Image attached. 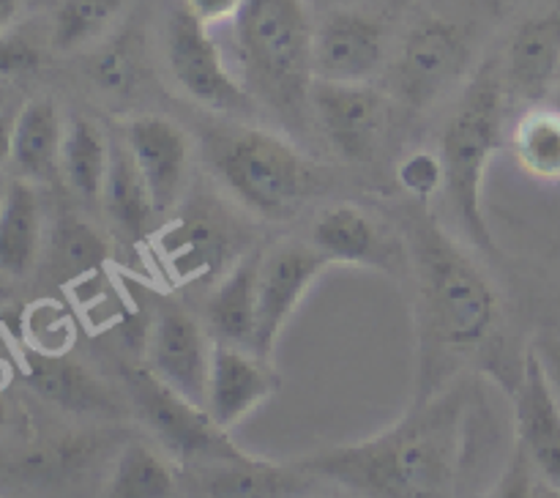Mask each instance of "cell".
<instances>
[{
    "label": "cell",
    "mask_w": 560,
    "mask_h": 498,
    "mask_svg": "<svg viewBox=\"0 0 560 498\" xmlns=\"http://www.w3.org/2000/svg\"><path fill=\"white\" fill-rule=\"evenodd\" d=\"M470 447V392L438 389L377 436L323 449L299 468L355 498H457Z\"/></svg>",
    "instance_id": "cell-1"
},
{
    "label": "cell",
    "mask_w": 560,
    "mask_h": 498,
    "mask_svg": "<svg viewBox=\"0 0 560 498\" xmlns=\"http://www.w3.org/2000/svg\"><path fill=\"white\" fill-rule=\"evenodd\" d=\"M419 326L427 356L479 348L498 326L501 304L487 274L430 213L405 219ZM424 356V359H427Z\"/></svg>",
    "instance_id": "cell-2"
},
{
    "label": "cell",
    "mask_w": 560,
    "mask_h": 498,
    "mask_svg": "<svg viewBox=\"0 0 560 498\" xmlns=\"http://www.w3.org/2000/svg\"><path fill=\"white\" fill-rule=\"evenodd\" d=\"M506 99L503 71L487 60L465 85L441 137L446 195L454 217L459 219L470 246L487 255H495V239L485 213V175L503 146Z\"/></svg>",
    "instance_id": "cell-3"
},
{
    "label": "cell",
    "mask_w": 560,
    "mask_h": 498,
    "mask_svg": "<svg viewBox=\"0 0 560 498\" xmlns=\"http://www.w3.org/2000/svg\"><path fill=\"white\" fill-rule=\"evenodd\" d=\"M235 44L252 93L288 120L310 109L312 36L304 0H246L235 16Z\"/></svg>",
    "instance_id": "cell-4"
},
{
    "label": "cell",
    "mask_w": 560,
    "mask_h": 498,
    "mask_svg": "<svg viewBox=\"0 0 560 498\" xmlns=\"http://www.w3.org/2000/svg\"><path fill=\"white\" fill-rule=\"evenodd\" d=\"M206 157L230 195L268 219L290 217L315 186L310 159L260 126H217L206 135Z\"/></svg>",
    "instance_id": "cell-5"
},
{
    "label": "cell",
    "mask_w": 560,
    "mask_h": 498,
    "mask_svg": "<svg viewBox=\"0 0 560 498\" xmlns=\"http://www.w3.org/2000/svg\"><path fill=\"white\" fill-rule=\"evenodd\" d=\"M124 381L135 414L184 468L244 454L202 405L175 392L148 367H129Z\"/></svg>",
    "instance_id": "cell-6"
},
{
    "label": "cell",
    "mask_w": 560,
    "mask_h": 498,
    "mask_svg": "<svg viewBox=\"0 0 560 498\" xmlns=\"http://www.w3.org/2000/svg\"><path fill=\"white\" fill-rule=\"evenodd\" d=\"M167 66L175 85L200 107L230 118H252L257 113L255 96L228 69L211 27L184 5L167 22Z\"/></svg>",
    "instance_id": "cell-7"
},
{
    "label": "cell",
    "mask_w": 560,
    "mask_h": 498,
    "mask_svg": "<svg viewBox=\"0 0 560 498\" xmlns=\"http://www.w3.org/2000/svg\"><path fill=\"white\" fill-rule=\"evenodd\" d=\"M470 47L463 27L432 16L410 27L394 63V88L408 107L424 109L468 69Z\"/></svg>",
    "instance_id": "cell-8"
},
{
    "label": "cell",
    "mask_w": 560,
    "mask_h": 498,
    "mask_svg": "<svg viewBox=\"0 0 560 498\" xmlns=\"http://www.w3.org/2000/svg\"><path fill=\"white\" fill-rule=\"evenodd\" d=\"M328 266V257L312 244L284 241L266 250L257 279V326L252 354L271 361L284 326Z\"/></svg>",
    "instance_id": "cell-9"
},
{
    "label": "cell",
    "mask_w": 560,
    "mask_h": 498,
    "mask_svg": "<svg viewBox=\"0 0 560 498\" xmlns=\"http://www.w3.org/2000/svg\"><path fill=\"white\" fill-rule=\"evenodd\" d=\"M310 109L334 151L353 164L372 162L388 118V99L370 82H312Z\"/></svg>",
    "instance_id": "cell-10"
},
{
    "label": "cell",
    "mask_w": 560,
    "mask_h": 498,
    "mask_svg": "<svg viewBox=\"0 0 560 498\" xmlns=\"http://www.w3.org/2000/svg\"><path fill=\"white\" fill-rule=\"evenodd\" d=\"M145 350V367L153 375L206 408L213 339L197 317H191L184 306L173 301L159 304L148 328Z\"/></svg>",
    "instance_id": "cell-11"
},
{
    "label": "cell",
    "mask_w": 560,
    "mask_h": 498,
    "mask_svg": "<svg viewBox=\"0 0 560 498\" xmlns=\"http://www.w3.org/2000/svg\"><path fill=\"white\" fill-rule=\"evenodd\" d=\"M386 60L381 22L359 11H331L312 36V77L323 82H370Z\"/></svg>",
    "instance_id": "cell-12"
},
{
    "label": "cell",
    "mask_w": 560,
    "mask_h": 498,
    "mask_svg": "<svg viewBox=\"0 0 560 498\" xmlns=\"http://www.w3.org/2000/svg\"><path fill=\"white\" fill-rule=\"evenodd\" d=\"M514 425L517 447L536 474L560 493V403L534 348L525 350L514 383Z\"/></svg>",
    "instance_id": "cell-13"
},
{
    "label": "cell",
    "mask_w": 560,
    "mask_h": 498,
    "mask_svg": "<svg viewBox=\"0 0 560 498\" xmlns=\"http://www.w3.org/2000/svg\"><path fill=\"white\" fill-rule=\"evenodd\" d=\"M238 235L228 213L211 206H195L180 211L178 217L164 228L159 239L164 260L170 271L184 282L191 279H211L228 271L238 257Z\"/></svg>",
    "instance_id": "cell-14"
},
{
    "label": "cell",
    "mask_w": 560,
    "mask_h": 498,
    "mask_svg": "<svg viewBox=\"0 0 560 498\" xmlns=\"http://www.w3.org/2000/svg\"><path fill=\"white\" fill-rule=\"evenodd\" d=\"M124 137L151 189L156 213L173 211L189 173V135L164 115H137L126 124Z\"/></svg>",
    "instance_id": "cell-15"
},
{
    "label": "cell",
    "mask_w": 560,
    "mask_h": 498,
    "mask_svg": "<svg viewBox=\"0 0 560 498\" xmlns=\"http://www.w3.org/2000/svg\"><path fill=\"white\" fill-rule=\"evenodd\" d=\"M277 389L279 378L266 359L238 345L213 343L206 410L219 427L230 430L238 425L244 416L260 408Z\"/></svg>",
    "instance_id": "cell-16"
},
{
    "label": "cell",
    "mask_w": 560,
    "mask_h": 498,
    "mask_svg": "<svg viewBox=\"0 0 560 498\" xmlns=\"http://www.w3.org/2000/svg\"><path fill=\"white\" fill-rule=\"evenodd\" d=\"M202 498H306V471L244 452L186 468Z\"/></svg>",
    "instance_id": "cell-17"
},
{
    "label": "cell",
    "mask_w": 560,
    "mask_h": 498,
    "mask_svg": "<svg viewBox=\"0 0 560 498\" xmlns=\"http://www.w3.org/2000/svg\"><path fill=\"white\" fill-rule=\"evenodd\" d=\"M501 71L512 102L536 104L547 96L560 80V3L517 27Z\"/></svg>",
    "instance_id": "cell-18"
},
{
    "label": "cell",
    "mask_w": 560,
    "mask_h": 498,
    "mask_svg": "<svg viewBox=\"0 0 560 498\" xmlns=\"http://www.w3.org/2000/svg\"><path fill=\"white\" fill-rule=\"evenodd\" d=\"M266 250L249 246L219 279L206 306L208 334L213 343L252 350L257 326V279Z\"/></svg>",
    "instance_id": "cell-19"
},
{
    "label": "cell",
    "mask_w": 560,
    "mask_h": 498,
    "mask_svg": "<svg viewBox=\"0 0 560 498\" xmlns=\"http://www.w3.org/2000/svg\"><path fill=\"white\" fill-rule=\"evenodd\" d=\"M25 381L36 394L49 399L58 408L71 414L91 416H120L124 408L115 394L77 361L66 359L63 354H42L27 350L25 354Z\"/></svg>",
    "instance_id": "cell-20"
},
{
    "label": "cell",
    "mask_w": 560,
    "mask_h": 498,
    "mask_svg": "<svg viewBox=\"0 0 560 498\" xmlns=\"http://www.w3.org/2000/svg\"><path fill=\"white\" fill-rule=\"evenodd\" d=\"M310 244L328 257V263L386 268L388 252L375 219L353 202H337L326 208L312 224Z\"/></svg>",
    "instance_id": "cell-21"
},
{
    "label": "cell",
    "mask_w": 560,
    "mask_h": 498,
    "mask_svg": "<svg viewBox=\"0 0 560 498\" xmlns=\"http://www.w3.org/2000/svg\"><path fill=\"white\" fill-rule=\"evenodd\" d=\"M44 246V213L33 181L16 178L9 184L0 208V274L22 279L36 268Z\"/></svg>",
    "instance_id": "cell-22"
},
{
    "label": "cell",
    "mask_w": 560,
    "mask_h": 498,
    "mask_svg": "<svg viewBox=\"0 0 560 498\" xmlns=\"http://www.w3.org/2000/svg\"><path fill=\"white\" fill-rule=\"evenodd\" d=\"M66 124L52 99H31L14 115V151L11 162L27 181H49L60 173Z\"/></svg>",
    "instance_id": "cell-23"
},
{
    "label": "cell",
    "mask_w": 560,
    "mask_h": 498,
    "mask_svg": "<svg viewBox=\"0 0 560 498\" xmlns=\"http://www.w3.org/2000/svg\"><path fill=\"white\" fill-rule=\"evenodd\" d=\"M102 202L113 228L124 233L126 239L145 235L151 219L159 217L156 208H153L151 189H148L124 135L109 137V170L107 181H104Z\"/></svg>",
    "instance_id": "cell-24"
},
{
    "label": "cell",
    "mask_w": 560,
    "mask_h": 498,
    "mask_svg": "<svg viewBox=\"0 0 560 498\" xmlns=\"http://www.w3.org/2000/svg\"><path fill=\"white\" fill-rule=\"evenodd\" d=\"M109 170V137L91 118H71L66 124L60 175L80 200L98 202Z\"/></svg>",
    "instance_id": "cell-25"
},
{
    "label": "cell",
    "mask_w": 560,
    "mask_h": 498,
    "mask_svg": "<svg viewBox=\"0 0 560 498\" xmlns=\"http://www.w3.org/2000/svg\"><path fill=\"white\" fill-rule=\"evenodd\" d=\"M178 482L162 454L145 443H126L115 458L102 498H175Z\"/></svg>",
    "instance_id": "cell-26"
},
{
    "label": "cell",
    "mask_w": 560,
    "mask_h": 498,
    "mask_svg": "<svg viewBox=\"0 0 560 498\" xmlns=\"http://www.w3.org/2000/svg\"><path fill=\"white\" fill-rule=\"evenodd\" d=\"M512 151L520 167L539 181H560V113L534 107L512 131Z\"/></svg>",
    "instance_id": "cell-27"
},
{
    "label": "cell",
    "mask_w": 560,
    "mask_h": 498,
    "mask_svg": "<svg viewBox=\"0 0 560 498\" xmlns=\"http://www.w3.org/2000/svg\"><path fill=\"white\" fill-rule=\"evenodd\" d=\"M131 0H60L52 20V47L71 53L107 33Z\"/></svg>",
    "instance_id": "cell-28"
},
{
    "label": "cell",
    "mask_w": 560,
    "mask_h": 498,
    "mask_svg": "<svg viewBox=\"0 0 560 498\" xmlns=\"http://www.w3.org/2000/svg\"><path fill=\"white\" fill-rule=\"evenodd\" d=\"M107 241L102 239L98 230H93L74 213H66L58 219V228L52 233V260L60 277H88L107 263Z\"/></svg>",
    "instance_id": "cell-29"
},
{
    "label": "cell",
    "mask_w": 560,
    "mask_h": 498,
    "mask_svg": "<svg viewBox=\"0 0 560 498\" xmlns=\"http://www.w3.org/2000/svg\"><path fill=\"white\" fill-rule=\"evenodd\" d=\"M91 77L109 96H131L140 80V60L129 42H109L91 60Z\"/></svg>",
    "instance_id": "cell-30"
},
{
    "label": "cell",
    "mask_w": 560,
    "mask_h": 498,
    "mask_svg": "<svg viewBox=\"0 0 560 498\" xmlns=\"http://www.w3.org/2000/svg\"><path fill=\"white\" fill-rule=\"evenodd\" d=\"M397 181L410 197L427 202L438 192L446 189V170H443L441 153L413 151L397 164Z\"/></svg>",
    "instance_id": "cell-31"
},
{
    "label": "cell",
    "mask_w": 560,
    "mask_h": 498,
    "mask_svg": "<svg viewBox=\"0 0 560 498\" xmlns=\"http://www.w3.org/2000/svg\"><path fill=\"white\" fill-rule=\"evenodd\" d=\"M27 339H31V348L42 354H66L74 339V328L66 310L49 301L33 306L27 315Z\"/></svg>",
    "instance_id": "cell-32"
},
{
    "label": "cell",
    "mask_w": 560,
    "mask_h": 498,
    "mask_svg": "<svg viewBox=\"0 0 560 498\" xmlns=\"http://www.w3.org/2000/svg\"><path fill=\"white\" fill-rule=\"evenodd\" d=\"M42 60V47L25 31L9 27V31L0 33V77L36 74Z\"/></svg>",
    "instance_id": "cell-33"
},
{
    "label": "cell",
    "mask_w": 560,
    "mask_h": 498,
    "mask_svg": "<svg viewBox=\"0 0 560 498\" xmlns=\"http://www.w3.org/2000/svg\"><path fill=\"white\" fill-rule=\"evenodd\" d=\"M534 465L517 447L490 498H534Z\"/></svg>",
    "instance_id": "cell-34"
},
{
    "label": "cell",
    "mask_w": 560,
    "mask_h": 498,
    "mask_svg": "<svg viewBox=\"0 0 560 498\" xmlns=\"http://www.w3.org/2000/svg\"><path fill=\"white\" fill-rule=\"evenodd\" d=\"M186 11L191 16L202 22V25L213 27V25H222V22L235 20L241 14V9L246 5V0H184Z\"/></svg>",
    "instance_id": "cell-35"
},
{
    "label": "cell",
    "mask_w": 560,
    "mask_h": 498,
    "mask_svg": "<svg viewBox=\"0 0 560 498\" xmlns=\"http://www.w3.org/2000/svg\"><path fill=\"white\" fill-rule=\"evenodd\" d=\"M530 348L536 350L539 356L541 367H545V375L550 381L552 392H556L558 403H560V334L558 332H541L539 337L534 339Z\"/></svg>",
    "instance_id": "cell-36"
},
{
    "label": "cell",
    "mask_w": 560,
    "mask_h": 498,
    "mask_svg": "<svg viewBox=\"0 0 560 498\" xmlns=\"http://www.w3.org/2000/svg\"><path fill=\"white\" fill-rule=\"evenodd\" d=\"M11 151H14V115L0 109V167L11 162Z\"/></svg>",
    "instance_id": "cell-37"
},
{
    "label": "cell",
    "mask_w": 560,
    "mask_h": 498,
    "mask_svg": "<svg viewBox=\"0 0 560 498\" xmlns=\"http://www.w3.org/2000/svg\"><path fill=\"white\" fill-rule=\"evenodd\" d=\"M20 5L22 0H0V33L14 27L16 14H20Z\"/></svg>",
    "instance_id": "cell-38"
},
{
    "label": "cell",
    "mask_w": 560,
    "mask_h": 498,
    "mask_svg": "<svg viewBox=\"0 0 560 498\" xmlns=\"http://www.w3.org/2000/svg\"><path fill=\"white\" fill-rule=\"evenodd\" d=\"M9 184H11V181H5V175L0 173V208H3V200H5V192H9Z\"/></svg>",
    "instance_id": "cell-39"
},
{
    "label": "cell",
    "mask_w": 560,
    "mask_h": 498,
    "mask_svg": "<svg viewBox=\"0 0 560 498\" xmlns=\"http://www.w3.org/2000/svg\"><path fill=\"white\" fill-rule=\"evenodd\" d=\"M5 299H9V282H5V277L0 274V304H3Z\"/></svg>",
    "instance_id": "cell-40"
},
{
    "label": "cell",
    "mask_w": 560,
    "mask_h": 498,
    "mask_svg": "<svg viewBox=\"0 0 560 498\" xmlns=\"http://www.w3.org/2000/svg\"><path fill=\"white\" fill-rule=\"evenodd\" d=\"M558 496H560V493H558Z\"/></svg>",
    "instance_id": "cell-41"
}]
</instances>
